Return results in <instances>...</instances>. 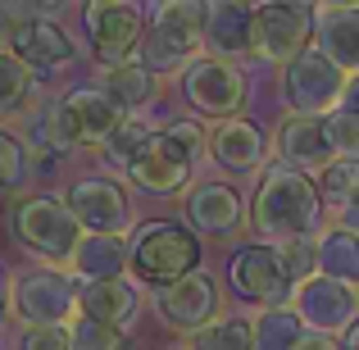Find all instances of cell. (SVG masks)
I'll return each instance as SVG.
<instances>
[{
	"mask_svg": "<svg viewBox=\"0 0 359 350\" xmlns=\"http://www.w3.org/2000/svg\"><path fill=\"white\" fill-rule=\"evenodd\" d=\"M177 91H182L187 109H196V119H210L214 123H228V119H241L245 109V96H250V82H245L241 64H228V60H191L182 73H177Z\"/></svg>",
	"mask_w": 359,
	"mask_h": 350,
	"instance_id": "cell-10",
	"label": "cell"
},
{
	"mask_svg": "<svg viewBox=\"0 0 359 350\" xmlns=\"http://www.w3.org/2000/svg\"><path fill=\"white\" fill-rule=\"evenodd\" d=\"M9 55H14L32 78H55V73L73 69L82 51H78V36L60 23V5H46L41 14L9 41Z\"/></svg>",
	"mask_w": 359,
	"mask_h": 350,
	"instance_id": "cell-14",
	"label": "cell"
},
{
	"mask_svg": "<svg viewBox=\"0 0 359 350\" xmlns=\"http://www.w3.org/2000/svg\"><path fill=\"white\" fill-rule=\"evenodd\" d=\"M177 219L201 241H232L245 228V201L223 177H196L177 201Z\"/></svg>",
	"mask_w": 359,
	"mask_h": 350,
	"instance_id": "cell-11",
	"label": "cell"
},
{
	"mask_svg": "<svg viewBox=\"0 0 359 350\" xmlns=\"http://www.w3.org/2000/svg\"><path fill=\"white\" fill-rule=\"evenodd\" d=\"M205 23H210V5H201V0H164V5L150 9V27L141 36L137 60L155 78H177L191 60L205 55Z\"/></svg>",
	"mask_w": 359,
	"mask_h": 350,
	"instance_id": "cell-4",
	"label": "cell"
},
{
	"mask_svg": "<svg viewBox=\"0 0 359 350\" xmlns=\"http://www.w3.org/2000/svg\"><path fill=\"white\" fill-rule=\"evenodd\" d=\"M9 318L18 328H69L78 318V278L69 269H18L9 282Z\"/></svg>",
	"mask_w": 359,
	"mask_h": 350,
	"instance_id": "cell-6",
	"label": "cell"
},
{
	"mask_svg": "<svg viewBox=\"0 0 359 350\" xmlns=\"http://www.w3.org/2000/svg\"><path fill=\"white\" fill-rule=\"evenodd\" d=\"M60 196L87 236H132L137 232V210H132V191L123 177L82 173V177H69Z\"/></svg>",
	"mask_w": 359,
	"mask_h": 350,
	"instance_id": "cell-8",
	"label": "cell"
},
{
	"mask_svg": "<svg viewBox=\"0 0 359 350\" xmlns=\"http://www.w3.org/2000/svg\"><path fill=\"white\" fill-rule=\"evenodd\" d=\"M296 350H341V337H323V332H305Z\"/></svg>",
	"mask_w": 359,
	"mask_h": 350,
	"instance_id": "cell-37",
	"label": "cell"
},
{
	"mask_svg": "<svg viewBox=\"0 0 359 350\" xmlns=\"http://www.w3.org/2000/svg\"><path fill=\"white\" fill-rule=\"evenodd\" d=\"M245 232L269 245L318 236L323 232V196H318L314 177L287 164H269L259 173V182H255Z\"/></svg>",
	"mask_w": 359,
	"mask_h": 350,
	"instance_id": "cell-1",
	"label": "cell"
},
{
	"mask_svg": "<svg viewBox=\"0 0 359 350\" xmlns=\"http://www.w3.org/2000/svg\"><path fill=\"white\" fill-rule=\"evenodd\" d=\"M46 5H27V0H0V51H9V41H14L18 32H23L27 23H32L36 14H41Z\"/></svg>",
	"mask_w": 359,
	"mask_h": 350,
	"instance_id": "cell-34",
	"label": "cell"
},
{
	"mask_svg": "<svg viewBox=\"0 0 359 350\" xmlns=\"http://www.w3.org/2000/svg\"><path fill=\"white\" fill-rule=\"evenodd\" d=\"M69 337H73V350H123V346H128L123 332L100 328V323H91V318H82V314L69 323Z\"/></svg>",
	"mask_w": 359,
	"mask_h": 350,
	"instance_id": "cell-33",
	"label": "cell"
},
{
	"mask_svg": "<svg viewBox=\"0 0 359 350\" xmlns=\"http://www.w3.org/2000/svg\"><path fill=\"white\" fill-rule=\"evenodd\" d=\"M314 250H318V273L341 287L359 291V236L346 232V228H323L314 236Z\"/></svg>",
	"mask_w": 359,
	"mask_h": 350,
	"instance_id": "cell-25",
	"label": "cell"
},
{
	"mask_svg": "<svg viewBox=\"0 0 359 350\" xmlns=\"http://www.w3.org/2000/svg\"><path fill=\"white\" fill-rule=\"evenodd\" d=\"M150 137H155V128H150V119H123L114 132H109V141L96 150V164L100 173L109 177H123L128 173V164L141 155V150L150 146Z\"/></svg>",
	"mask_w": 359,
	"mask_h": 350,
	"instance_id": "cell-26",
	"label": "cell"
},
{
	"mask_svg": "<svg viewBox=\"0 0 359 350\" xmlns=\"http://www.w3.org/2000/svg\"><path fill=\"white\" fill-rule=\"evenodd\" d=\"M191 173L196 168L187 164V159H177L173 150H168V141L159 137V128H155L150 146L128 164L123 182H128L132 191H141V196H155V201H182V191L196 182Z\"/></svg>",
	"mask_w": 359,
	"mask_h": 350,
	"instance_id": "cell-18",
	"label": "cell"
},
{
	"mask_svg": "<svg viewBox=\"0 0 359 350\" xmlns=\"http://www.w3.org/2000/svg\"><path fill=\"white\" fill-rule=\"evenodd\" d=\"M187 350H255V314H219L210 328L187 337Z\"/></svg>",
	"mask_w": 359,
	"mask_h": 350,
	"instance_id": "cell-27",
	"label": "cell"
},
{
	"mask_svg": "<svg viewBox=\"0 0 359 350\" xmlns=\"http://www.w3.org/2000/svg\"><path fill=\"white\" fill-rule=\"evenodd\" d=\"M314 187H318V196H323V205L337 210L341 201H351L359 191V159H332V164L314 177Z\"/></svg>",
	"mask_w": 359,
	"mask_h": 350,
	"instance_id": "cell-30",
	"label": "cell"
},
{
	"mask_svg": "<svg viewBox=\"0 0 359 350\" xmlns=\"http://www.w3.org/2000/svg\"><path fill=\"white\" fill-rule=\"evenodd\" d=\"M201 269H205V241L182 219L137 223V232L128 236V278L137 287L164 291Z\"/></svg>",
	"mask_w": 359,
	"mask_h": 350,
	"instance_id": "cell-2",
	"label": "cell"
},
{
	"mask_svg": "<svg viewBox=\"0 0 359 350\" xmlns=\"http://www.w3.org/2000/svg\"><path fill=\"white\" fill-rule=\"evenodd\" d=\"M228 287H232V296H237L241 305L259 309V314L264 309H287L291 296H296L287 269H282V250L269 245V241H255V236H245V241L232 245Z\"/></svg>",
	"mask_w": 359,
	"mask_h": 350,
	"instance_id": "cell-9",
	"label": "cell"
},
{
	"mask_svg": "<svg viewBox=\"0 0 359 350\" xmlns=\"http://www.w3.org/2000/svg\"><path fill=\"white\" fill-rule=\"evenodd\" d=\"M78 314L91 318L100 328H123L141 314V287L132 278H114V282H78Z\"/></svg>",
	"mask_w": 359,
	"mask_h": 350,
	"instance_id": "cell-20",
	"label": "cell"
},
{
	"mask_svg": "<svg viewBox=\"0 0 359 350\" xmlns=\"http://www.w3.org/2000/svg\"><path fill=\"white\" fill-rule=\"evenodd\" d=\"M9 236H14L18 250H27L36 264L46 269H73L78 260V245H82V232L78 219L69 214L64 196L55 191H27L14 201L9 210Z\"/></svg>",
	"mask_w": 359,
	"mask_h": 350,
	"instance_id": "cell-3",
	"label": "cell"
},
{
	"mask_svg": "<svg viewBox=\"0 0 359 350\" xmlns=\"http://www.w3.org/2000/svg\"><path fill=\"white\" fill-rule=\"evenodd\" d=\"M314 46V9L300 0H269L255 5V55L264 64L287 69Z\"/></svg>",
	"mask_w": 359,
	"mask_h": 350,
	"instance_id": "cell-13",
	"label": "cell"
},
{
	"mask_svg": "<svg viewBox=\"0 0 359 350\" xmlns=\"http://www.w3.org/2000/svg\"><path fill=\"white\" fill-rule=\"evenodd\" d=\"M282 269H287L291 287H305L309 278H318V250H314V236H300V241H282Z\"/></svg>",
	"mask_w": 359,
	"mask_h": 350,
	"instance_id": "cell-32",
	"label": "cell"
},
{
	"mask_svg": "<svg viewBox=\"0 0 359 350\" xmlns=\"http://www.w3.org/2000/svg\"><path fill=\"white\" fill-rule=\"evenodd\" d=\"M300 337H305V323L291 305L255 314V350H296Z\"/></svg>",
	"mask_w": 359,
	"mask_h": 350,
	"instance_id": "cell-28",
	"label": "cell"
},
{
	"mask_svg": "<svg viewBox=\"0 0 359 350\" xmlns=\"http://www.w3.org/2000/svg\"><path fill=\"white\" fill-rule=\"evenodd\" d=\"M0 141H5V128H0Z\"/></svg>",
	"mask_w": 359,
	"mask_h": 350,
	"instance_id": "cell-41",
	"label": "cell"
},
{
	"mask_svg": "<svg viewBox=\"0 0 359 350\" xmlns=\"http://www.w3.org/2000/svg\"><path fill=\"white\" fill-rule=\"evenodd\" d=\"M337 228H346V232H355V236H359V191L351 196V201L337 205Z\"/></svg>",
	"mask_w": 359,
	"mask_h": 350,
	"instance_id": "cell-36",
	"label": "cell"
},
{
	"mask_svg": "<svg viewBox=\"0 0 359 350\" xmlns=\"http://www.w3.org/2000/svg\"><path fill=\"white\" fill-rule=\"evenodd\" d=\"M128 119L96 82H82V87H64L60 96L50 100V128H55V146L60 155H96L109 141V132Z\"/></svg>",
	"mask_w": 359,
	"mask_h": 350,
	"instance_id": "cell-5",
	"label": "cell"
},
{
	"mask_svg": "<svg viewBox=\"0 0 359 350\" xmlns=\"http://www.w3.org/2000/svg\"><path fill=\"white\" fill-rule=\"evenodd\" d=\"M9 282H14V273L0 264V328H5V318H9Z\"/></svg>",
	"mask_w": 359,
	"mask_h": 350,
	"instance_id": "cell-38",
	"label": "cell"
},
{
	"mask_svg": "<svg viewBox=\"0 0 359 350\" xmlns=\"http://www.w3.org/2000/svg\"><path fill=\"white\" fill-rule=\"evenodd\" d=\"M314 51H323L346 78H355L359 73V5L314 9Z\"/></svg>",
	"mask_w": 359,
	"mask_h": 350,
	"instance_id": "cell-21",
	"label": "cell"
},
{
	"mask_svg": "<svg viewBox=\"0 0 359 350\" xmlns=\"http://www.w3.org/2000/svg\"><path fill=\"white\" fill-rule=\"evenodd\" d=\"M291 309L300 314L305 332H323V337H346V328L359 318V291L341 287L332 278H309L305 287H296Z\"/></svg>",
	"mask_w": 359,
	"mask_h": 350,
	"instance_id": "cell-17",
	"label": "cell"
},
{
	"mask_svg": "<svg viewBox=\"0 0 359 350\" xmlns=\"http://www.w3.org/2000/svg\"><path fill=\"white\" fill-rule=\"evenodd\" d=\"M205 55H210V60H228V64L255 55V5H237V0L210 5Z\"/></svg>",
	"mask_w": 359,
	"mask_h": 350,
	"instance_id": "cell-22",
	"label": "cell"
},
{
	"mask_svg": "<svg viewBox=\"0 0 359 350\" xmlns=\"http://www.w3.org/2000/svg\"><path fill=\"white\" fill-rule=\"evenodd\" d=\"M168 350H187V346H168Z\"/></svg>",
	"mask_w": 359,
	"mask_h": 350,
	"instance_id": "cell-40",
	"label": "cell"
},
{
	"mask_svg": "<svg viewBox=\"0 0 359 350\" xmlns=\"http://www.w3.org/2000/svg\"><path fill=\"white\" fill-rule=\"evenodd\" d=\"M346 82H351V78H346V73L337 69L323 51H314V46H309L300 60H291L287 69H282L278 91H282V100L291 105V114L323 119V114H332V109L341 105Z\"/></svg>",
	"mask_w": 359,
	"mask_h": 350,
	"instance_id": "cell-12",
	"label": "cell"
},
{
	"mask_svg": "<svg viewBox=\"0 0 359 350\" xmlns=\"http://www.w3.org/2000/svg\"><path fill=\"white\" fill-rule=\"evenodd\" d=\"M14 350H73L69 328H18Z\"/></svg>",
	"mask_w": 359,
	"mask_h": 350,
	"instance_id": "cell-35",
	"label": "cell"
},
{
	"mask_svg": "<svg viewBox=\"0 0 359 350\" xmlns=\"http://www.w3.org/2000/svg\"><path fill=\"white\" fill-rule=\"evenodd\" d=\"M78 282H114L128 278V236H82L78 260H73Z\"/></svg>",
	"mask_w": 359,
	"mask_h": 350,
	"instance_id": "cell-24",
	"label": "cell"
},
{
	"mask_svg": "<svg viewBox=\"0 0 359 350\" xmlns=\"http://www.w3.org/2000/svg\"><path fill=\"white\" fill-rule=\"evenodd\" d=\"M273 155H278V164L314 173V177L337 159L323 137V119H309V114H287L273 128Z\"/></svg>",
	"mask_w": 359,
	"mask_h": 350,
	"instance_id": "cell-19",
	"label": "cell"
},
{
	"mask_svg": "<svg viewBox=\"0 0 359 350\" xmlns=\"http://www.w3.org/2000/svg\"><path fill=\"white\" fill-rule=\"evenodd\" d=\"M78 23L96 69H118V64L137 60L141 36L150 27V9L132 5V0H91V5H82Z\"/></svg>",
	"mask_w": 359,
	"mask_h": 350,
	"instance_id": "cell-7",
	"label": "cell"
},
{
	"mask_svg": "<svg viewBox=\"0 0 359 350\" xmlns=\"http://www.w3.org/2000/svg\"><path fill=\"white\" fill-rule=\"evenodd\" d=\"M27 100H32V73L9 51H0V128H5V119L23 114Z\"/></svg>",
	"mask_w": 359,
	"mask_h": 350,
	"instance_id": "cell-29",
	"label": "cell"
},
{
	"mask_svg": "<svg viewBox=\"0 0 359 350\" xmlns=\"http://www.w3.org/2000/svg\"><path fill=\"white\" fill-rule=\"evenodd\" d=\"M210 159L232 177H259L273 159V137L255 119H228L210 128Z\"/></svg>",
	"mask_w": 359,
	"mask_h": 350,
	"instance_id": "cell-16",
	"label": "cell"
},
{
	"mask_svg": "<svg viewBox=\"0 0 359 350\" xmlns=\"http://www.w3.org/2000/svg\"><path fill=\"white\" fill-rule=\"evenodd\" d=\"M341 109H351V114L359 119V73L351 82H346V96H341Z\"/></svg>",
	"mask_w": 359,
	"mask_h": 350,
	"instance_id": "cell-39",
	"label": "cell"
},
{
	"mask_svg": "<svg viewBox=\"0 0 359 350\" xmlns=\"http://www.w3.org/2000/svg\"><path fill=\"white\" fill-rule=\"evenodd\" d=\"M223 291H219V278L210 269L191 273V278L173 282V287L155 291V314L164 328H173L177 337H196L201 328H210L214 318L223 314Z\"/></svg>",
	"mask_w": 359,
	"mask_h": 350,
	"instance_id": "cell-15",
	"label": "cell"
},
{
	"mask_svg": "<svg viewBox=\"0 0 359 350\" xmlns=\"http://www.w3.org/2000/svg\"><path fill=\"white\" fill-rule=\"evenodd\" d=\"M323 137H327L337 159H359V119L351 109L337 105L332 114H323Z\"/></svg>",
	"mask_w": 359,
	"mask_h": 350,
	"instance_id": "cell-31",
	"label": "cell"
},
{
	"mask_svg": "<svg viewBox=\"0 0 359 350\" xmlns=\"http://www.w3.org/2000/svg\"><path fill=\"white\" fill-rule=\"evenodd\" d=\"M96 87L105 91V96L114 100L128 119H146V109L164 96V78H155L141 60L118 64V69H100L96 73Z\"/></svg>",
	"mask_w": 359,
	"mask_h": 350,
	"instance_id": "cell-23",
	"label": "cell"
}]
</instances>
